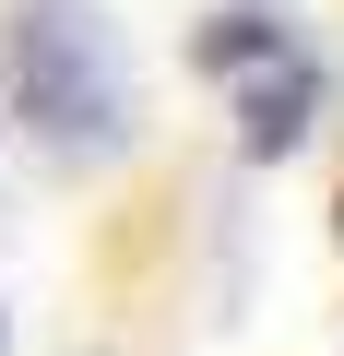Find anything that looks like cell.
I'll return each instance as SVG.
<instances>
[{
	"mask_svg": "<svg viewBox=\"0 0 344 356\" xmlns=\"http://www.w3.org/2000/svg\"><path fill=\"white\" fill-rule=\"evenodd\" d=\"M0 48H13V107H24L60 154L119 143V119H131V72H119V36H107L95 0H24Z\"/></svg>",
	"mask_w": 344,
	"mask_h": 356,
	"instance_id": "cell-1",
	"label": "cell"
},
{
	"mask_svg": "<svg viewBox=\"0 0 344 356\" xmlns=\"http://www.w3.org/2000/svg\"><path fill=\"white\" fill-rule=\"evenodd\" d=\"M202 60H214V72H249L238 143H249V154H297V131H309V107H320V60L285 48V36H261V24H214Z\"/></svg>",
	"mask_w": 344,
	"mask_h": 356,
	"instance_id": "cell-2",
	"label": "cell"
}]
</instances>
